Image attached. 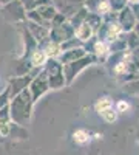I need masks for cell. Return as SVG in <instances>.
<instances>
[{
  "label": "cell",
  "instance_id": "cell-3",
  "mask_svg": "<svg viewBox=\"0 0 139 155\" xmlns=\"http://www.w3.org/2000/svg\"><path fill=\"white\" fill-rule=\"evenodd\" d=\"M43 58H45L43 54H39V53H36V56H34V62H36V64H40L39 61H43Z\"/></svg>",
  "mask_w": 139,
  "mask_h": 155
},
{
  "label": "cell",
  "instance_id": "cell-4",
  "mask_svg": "<svg viewBox=\"0 0 139 155\" xmlns=\"http://www.w3.org/2000/svg\"><path fill=\"white\" fill-rule=\"evenodd\" d=\"M119 109H127V104H124V102H121V104H119Z\"/></svg>",
  "mask_w": 139,
  "mask_h": 155
},
{
  "label": "cell",
  "instance_id": "cell-2",
  "mask_svg": "<svg viewBox=\"0 0 139 155\" xmlns=\"http://www.w3.org/2000/svg\"><path fill=\"white\" fill-rule=\"evenodd\" d=\"M102 113H104V116H105V118H107L108 121H113V120L116 118V113H115V112H111L110 109H108V110H105V112H102Z\"/></svg>",
  "mask_w": 139,
  "mask_h": 155
},
{
  "label": "cell",
  "instance_id": "cell-1",
  "mask_svg": "<svg viewBox=\"0 0 139 155\" xmlns=\"http://www.w3.org/2000/svg\"><path fill=\"white\" fill-rule=\"evenodd\" d=\"M74 140L77 141V143H85V141H88V134L84 132V130H79L74 134Z\"/></svg>",
  "mask_w": 139,
  "mask_h": 155
}]
</instances>
